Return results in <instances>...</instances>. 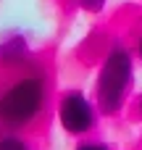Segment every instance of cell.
I'll return each mask as SVG.
<instances>
[{
	"label": "cell",
	"mask_w": 142,
	"mask_h": 150,
	"mask_svg": "<svg viewBox=\"0 0 142 150\" xmlns=\"http://www.w3.org/2000/svg\"><path fill=\"white\" fill-rule=\"evenodd\" d=\"M47 108V74L29 63L21 76L0 90V132H21L42 119Z\"/></svg>",
	"instance_id": "obj_1"
},
{
	"label": "cell",
	"mask_w": 142,
	"mask_h": 150,
	"mask_svg": "<svg viewBox=\"0 0 142 150\" xmlns=\"http://www.w3.org/2000/svg\"><path fill=\"white\" fill-rule=\"evenodd\" d=\"M132 82H134V53L116 42L108 47L103 63H100V71H97V79H95V105L103 116H116L124 111V103L129 98V90H132Z\"/></svg>",
	"instance_id": "obj_2"
},
{
	"label": "cell",
	"mask_w": 142,
	"mask_h": 150,
	"mask_svg": "<svg viewBox=\"0 0 142 150\" xmlns=\"http://www.w3.org/2000/svg\"><path fill=\"white\" fill-rule=\"evenodd\" d=\"M58 124L69 137H87L97 124V105L84 90H66L58 100Z\"/></svg>",
	"instance_id": "obj_3"
},
{
	"label": "cell",
	"mask_w": 142,
	"mask_h": 150,
	"mask_svg": "<svg viewBox=\"0 0 142 150\" xmlns=\"http://www.w3.org/2000/svg\"><path fill=\"white\" fill-rule=\"evenodd\" d=\"M32 63L29 58V42L21 34H8L0 40V66L3 69H26Z\"/></svg>",
	"instance_id": "obj_4"
},
{
	"label": "cell",
	"mask_w": 142,
	"mask_h": 150,
	"mask_svg": "<svg viewBox=\"0 0 142 150\" xmlns=\"http://www.w3.org/2000/svg\"><path fill=\"white\" fill-rule=\"evenodd\" d=\"M0 150H32L21 132H0Z\"/></svg>",
	"instance_id": "obj_5"
},
{
	"label": "cell",
	"mask_w": 142,
	"mask_h": 150,
	"mask_svg": "<svg viewBox=\"0 0 142 150\" xmlns=\"http://www.w3.org/2000/svg\"><path fill=\"white\" fill-rule=\"evenodd\" d=\"M76 3H79V8L87 11V13H103L105 5H108V0H76Z\"/></svg>",
	"instance_id": "obj_6"
},
{
	"label": "cell",
	"mask_w": 142,
	"mask_h": 150,
	"mask_svg": "<svg viewBox=\"0 0 142 150\" xmlns=\"http://www.w3.org/2000/svg\"><path fill=\"white\" fill-rule=\"evenodd\" d=\"M74 150H113V148L105 145V142H100V140H82V142H76Z\"/></svg>",
	"instance_id": "obj_7"
},
{
	"label": "cell",
	"mask_w": 142,
	"mask_h": 150,
	"mask_svg": "<svg viewBox=\"0 0 142 150\" xmlns=\"http://www.w3.org/2000/svg\"><path fill=\"white\" fill-rule=\"evenodd\" d=\"M134 53H137V58L142 61V34H140V40H137V50H134Z\"/></svg>",
	"instance_id": "obj_8"
},
{
	"label": "cell",
	"mask_w": 142,
	"mask_h": 150,
	"mask_svg": "<svg viewBox=\"0 0 142 150\" xmlns=\"http://www.w3.org/2000/svg\"><path fill=\"white\" fill-rule=\"evenodd\" d=\"M137 105H140V113H142V95H140V100H137Z\"/></svg>",
	"instance_id": "obj_9"
}]
</instances>
